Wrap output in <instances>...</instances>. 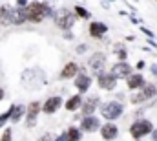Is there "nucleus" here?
<instances>
[{
	"mask_svg": "<svg viewBox=\"0 0 157 141\" xmlns=\"http://www.w3.org/2000/svg\"><path fill=\"white\" fill-rule=\"evenodd\" d=\"M154 130H155L154 128V123L150 119H144V117H139V119H135L130 125V136L133 139H143V138L150 136Z\"/></svg>",
	"mask_w": 157,
	"mask_h": 141,
	"instance_id": "1",
	"label": "nucleus"
},
{
	"mask_svg": "<svg viewBox=\"0 0 157 141\" xmlns=\"http://www.w3.org/2000/svg\"><path fill=\"white\" fill-rule=\"evenodd\" d=\"M124 114V105L121 101H108L101 105V115L106 121H115Z\"/></svg>",
	"mask_w": 157,
	"mask_h": 141,
	"instance_id": "2",
	"label": "nucleus"
},
{
	"mask_svg": "<svg viewBox=\"0 0 157 141\" xmlns=\"http://www.w3.org/2000/svg\"><path fill=\"white\" fill-rule=\"evenodd\" d=\"M26 13H28V20L39 24L42 22V18H46L49 15V7L42 2H31L29 6H26Z\"/></svg>",
	"mask_w": 157,
	"mask_h": 141,
	"instance_id": "3",
	"label": "nucleus"
},
{
	"mask_svg": "<svg viewBox=\"0 0 157 141\" xmlns=\"http://www.w3.org/2000/svg\"><path fill=\"white\" fill-rule=\"evenodd\" d=\"M75 15L71 13V11H68V9H60L57 15H55V24H57V28H60V30H64V31H70L71 30V26L75 24Z\"/></svg>",
	"mask_w": 157,
	"mask_h": 141,
	"instance_id": "4",
	"label": "nucleus"
},
{
	"mask_svg": "<svg viewBox=\"0 0 157 141\" xmlns=\"http://www.w3.org/2000/svg\"><path fill=\"white\" fill-rule=\"evenodd\" d=\"M42 112V105L39 101H33L29 103L26 108V127L28 128H33L37 125V119H39V114Z\"/></svg>",
	"mask_w": 157,
	"mask_h": 141,
	"instance_id": "5",
	"label": "nucleus"
},
{
	"mask_svg": "<svg viewBox=\"0 0 157 141\" xmlns=\"http://www.w3.org/2000/svg\"><path fill=\"white\" fill-rule=\"evenodd\" d=\"M88 66H90V70L93 71L95 75H101V73L104 71V66H106V55H104L102 51L93 53V55L90 57V61H88Z\"/></svg>",
	"mask_w": 157,
	"mask_h": 141,
	"instance_id": "6",
	"label": "nucleus"
},
{
	"mask_svg": "<svg viewBox=\"0 0 157 141\" xmlns=\"http://www.w3.org/2000/svg\"><path fill=\"white\" fill-rule=\"evenodd\" d=\"M132 68L133 66H130V62H126V61H117L113 66H112V70H110V73L115 77V79H128L133 71H132Z\"/></svg>",
	"mask_w": 157,
	"mask_h": 141,
	"instance_id": "7",
	"label": "nucleus"
},
{
	"mask_svg": "<svg viewBox=\"0 0 157 141\" xmlns=\"http://www.w3.org/2000/svg\"><path fill=\"white\" fill-rule=\"evenodd\" d=\"M101 119L99 117H95V115H84L82 119H80V130L82 132H86V134H91V132H97V130H101Z\"/></svg>",
	"mask_w": 157,
	"mask_h": 141,
	"instance_id": "8",
	"label": "nucleus"
},
{
	"mask_svg": "<svg viewBox=\"0 0 157 141\" xmlns=\"http://www.w3.org/2000/svg\"><path fill=\"white\" fill-rule=\"evenodd\" d=\"M97 86H99L101 90L112 92V90H115V86H117V79H115L112 73L102 71L101 75H97Z\"/></svg>",
	"mask_w": 157,
	"mask_h": 141,
	"instance_id": "9",
	"label": "nucleus"
},
{
	"mask_svg": "<svg viewBox=\"0 0 157 141\" xmlns=\"http://www.w3.org/2000/svg\"><path fill=\"white\" fill-rule=\"evenodd\" d=\"M101 138L104 141H115L119 138V127L113 121H108L101 127Z\"/></svg>",
	"mask_w": 157,
	"mask_h": 141,
	"instance_id": "10",
	"label": "nucleus"
},
{
	"mask_svg": "<svg viewBox=\"0 0 157 141\" xmlns=\"http://www.w3.org/2000/svg\"><path fill=\"white\" fill-rule=\"evenodd\" d=\"M99 105H101V97H99V95H90V97H86V99L82 101V106H80L82 115H93V112L99 108Z\"/></svg>",
	"mask_w": 157,
	"mask_h": 141,
	"instance_id": "11",
	"label": "nucleus"
},
{
	"mask_svg": "<svg viewBox=\"0 0 157 141\" xmlns=\"http://www.w3.org/2000/svg\"><path fill=\"white\" fill-rule=\"evenodd\" d=\"M60 106H62V97H60V95H51V97H48V99L44 101L42 112L48 114V115H51V114H55Z\"/></svg>",
	"mask_w": 157,
	"mask_h": 141,
	"instance_id": "12",
	"label": "nucleus"
},
{
	"mask_svg": "<svg viewBox=\"0 0 157 141\" xmlns=\"http://www.w3.org/2000/svg\"><path fill=\"white\" fill-rule=\"evenodd\" d=\"M146 83H148V81L144 79L143 73H132V75L126 79V86H128V90H132V92H139Z\"/></svg>",
	"mask_w": 157,
	"mask_h": 141,
	"instance_id": "13",
	"label": "nucleus"
},
{
	"mask_svg": "<svg viewBox=\"0 0 157 141\" xmlns=\"http://www.w3.org/2000/svg\"><path fill=\"white\" fill-rule=\"evenodd\" d=\"M73 84H75V88L78 90V94H86L90 90V86H91V77L86 71H78V75L75 77Z\"/></svg>",
	"mask_w": 157,
	"mask_h": 141,
	"instance_id": "14",
	"label": "nucleus"
},
{
	"mask_svg": "<svg viewBox=\"0 0 157 141\" xmlns=\"http://www.w3.org/2000/svg\"><path fill=\"white\" fill-rule=\"evenodd\" d=\"M88 31H90V37H91V38H97V40H99V38H102V37L106 35L108 26L102 24V22H90Z\"/></svg>",
	"mask_w": 157,
	"mask_h": 141,
	"instance_id": "15",
	"label": "nucleus"
},
{
	"mask_svg": "<svg viewBox=\"0 0 157 141\" xmlns=\"http://www.w3.org/2000/svg\"><path fill=\"white\" fill-rule=\"evenodd\" d=\"M11 22L20 26L24 22H28V13H26V7H11Z\"/></svg>",
	"mask_w": 157,
	"mask_h": 141,
	"instance_id": "16",
	"label": "nucleus"
},
{
	"mask_svg": "<svg viewBox=\"0 0 157 141\" xmlns=\"http://www.w3.org/2000/svg\"><path fill=\"white\" fill-rule=\"evenodd\" d=\"M7 112H9V121H11V123H18V121L22 119V115H26V106L11 105Z\"/></svg>",
	"mask_w": 157,
	"mask_h": 141,
	"instance_id": "17",
	"label": "nucleus"
},
{
	"mask_svg": "<svg viewBox=\"0 0 157 141\" xmlns=\"http://www.w3.org/2000/svg\"><path fill=\"white\" fill-rule=\"evenodd\" d=\"M78 75V64L77 62H66L64 64V68H62V71H60V77L62 79H73V77H77Z\"/></svg>",
	"mask_w": 157,
	"mask_h": 141,
	"instance_id": "18",
	"label": "nucleus"
},
{
	"mask_svg": "<svg viewBox=\"0 0 157 141\" xmlns=\"http://www.w3.org/2000/svg\"><path fill=\"white\" fill-rule=\"evenodd\" d=\"M82 101H84V99H82V95L77 94V95H71V97L64 103V106H66V110H68V112H77L78 108L82 106Z\"/></svg>",
	"mask_w": 157,
	"mask_h": 141,
	"instance_id": "19",
	"label": "nucleus"
},
{
	"mask_svg": "<svg viewBox=\"0 0 157 141\" xmlns=\"http://www.w3.org/2000/svg\"><path fill=\"white\" fill-rule=\"evenodd\" d=\"M141 92H143V95L146 97V101H150V99L157 97V84H154V83H146V84L141 88Z\"/></svg>",
	"mask_w": 157,
	"mask_h": 141,
	"instance_id": "20",
	"label": "nucleus"
},
{
	"mask_svg": "<svg viewBox=\"0 0 157 141\" xmlns=\"http://www.w3.org/2000/svg\"><path fill=\"white\" fill-rule=\"evenodd\" d=\"M0 24L2 26H9L11 22V7L9 6H2L0 7Z\"/></svg>",
	"mask_w": 157,
	"mask_h": 141,
	"instance_id": "21",
	"label": "nucleus"
},
{
	"mask_svg": "<svg viewBox=\"0 0 157 141\" xmlns=\"http://www.w3.org/2000/svg\"><path fill=\"white\" fill-rule=\"evenodd\" d=\"M66 138H68V141H80L82 139V130L77 127H70L66 132Z\"/></svg>",
	"mask_w": 157,
	"mask_h": 141,
	"instance_id": "22",
	"label": "nucleus"
},
{
	"mask_svg": "<svg viewBox=\"0 0 157 141\" xmlns=\"http://www.w3.org/2000/svg\"><path fill=\"white\" fill-rule=\"evenodd\" d=\"M113 53L117 55L119 61H126V59H128V51H126L124 44H115V48H113Z\"/></svg>",
	"mask_w": 157,
	"mask_h": 141,
	"instance_id": "23",
	"label": "nucleus"
},
{
	"mask_svg": "<svg viewBox=\"0 0 157 141\" xmlns=\"http://www.w3.org/2000/svg\"><path fill=\"white\" fill-rule=\"evenodd\" d=\"M130 103H132V105H143V103H146V97H144L143 92L139 90V92H135V94L130 95Z\"/></svg>",
	"mask_w": 157,
	"mask_h": 141,
	"instance_id": "24",
	"label": "nucleus"
},
{
	"mask_svg": "<svg viewBox=\"0 0 157 141\" xmlns=\"http://www.w3.org/2000/svg\"><path fill=\"white\" fill-rule=\"evenodd\" d=\"M13 130L11 128H6L4 132H2V136H0V141H13Z\"/></svg>",
	"mask_w": 157,
	"mask_h": 141,
	"instance_id": "25",
	"label": "nucleus"
},
{
	"mask_svg": "<svg viewBox=\"0 0 157 141\" xmlns=\"http://www.w3.org/2000/svg\"><path fill=\"white\" fill-rule=\"evenodd\" d=\"M75 13H77L78 17H82V18H90V11H88V9H84V7H80V6L75 7Z\"/></svg>",
	"mask_w": 157,
	"mask_h": 141,
	"instance_id": "26",
	"label": "nucleus"
},
{
	"mask_svg": "<svg viewBox=\"0 0 157 141\" xmlns=\"http://www.w3.org/2000/svg\"><path fill=\"white\" fill-rule=\"evenodd\" d=\"M9 121V112H4V114H0V128L6 125Z\"/></svg>",
	"mask_w": 157,
	"mask_h": 141,
	"instance_id": "27",
	"label": "nucleus"
},
{
	"mask_svg": "<svg viewBox=\"0 0 157 141\" xmlns=\"http://www.w3.org/2000/svg\"><path fill=\"white\" fill-rule=\"evenodd\" d=\"M75 51H77L78 55H82V53H86V51H88V44H78V46H77V50H75Z\"/></svg>",
	"mask_w": 157,
	"mask_h": 141,
	"instance_id": "28",
	"label": "nucleus"
},
{
	"mask_svg": "<svg viewBox=\"0 0 157 141\" xmlns=\"http://www.w3.org/2000/svg\"><path fill=\"white\" fill-rule=\"evenodd\" d=\"M55 138H57V136H53V134H44V136L40 138V141H55Z\"/></svg>",
	"mask_w": 157,
	"mask_h": 141,
	"instance_id": "29",
	"label": "nucleus"
},
{
	"mask_svg": "<svg viewBox=\"0 0 157 141\" xmlns=\"http://www.w3.org/2000/svg\"><path fill=\"white\" fill-rule=\"evenodd\" d=\"M144 66H146V62H144V61H139V62L135 64V68H137V70H143Z\"/></svg>",
	"mask_w": 157,
	"mask_h": 141,
	"instance_id": "30",
	"label": "nucleus"
},
{
	"mask_svg": "<svg viewBox=\"0 0 157 141\" xmlns=\"http://www.w3.org/2000/svg\"><path fill=\"white\" fill-rule=\"evenodd\" d=\"M150 71H152L154 77H157V64H152V66H150Z\"/></svg>",
	"mask_w": 157,
	"mask_h": 141,
	"instance_id": "31",
	"label": "nucleus"
},
{
	"mask_svg": "<svg viewBox=\"0 0 157 141\" xmlns=\"http://www.w3.org/2000/svg\"><path fill=\"white\" fill-rule=\"evenodd\" d=\"M55 141H68V138H66V132H64V134H60L59 138H55Z\"/></svg>",
	"mask_w": 157,
	"mask_h": 141,
	"instance_id": "32",
	"label": "nucleus"
},
{
	"mask_svg": "<svg viewBox=\"0 0 157 141\" xmlns=\"http://www.w3.org/2000/svg\"><path fill=\"white\" fill-rule=\"evenodd\" d=\"M17 4H18V7H24V6H28V0H17Z\"/></svg>",
	"mask_w": 157,
	"mask_h": 141,
	"instance_id": "33",
	"label": "nucleus"
},
{
	"mask_svg": "<svg viewBox=\"0 0 157 141\" xmlns=\"http://www.w3.org/2000/svg\"><path fill=\"white\" fill-rule=\"evenodd\" d=\"M143 33H146V35L150 37V38H154V33H152L150 30H146V28H143Z\"/></svg>",
	"mask_w": 157,
	"mask_h": 141,
	"instance_id": "34",
	"label": "nucleus"
},
{
	"mask_svg": "<svg viewBox=\"0 0 157 141\" xmlns=\"http://www.w3.org/2000/svg\"><path fill=\"white\" fill-rule=\"evenodd\" d=\"M64 38H66V40H71V38H73V33H70V31H66V33H64Z\"/></svg>",
	"mask_w": 157,
	"mask_h": 141,
	"instance_id": "35",
	"label": "nucleus"
},
{
	"mask_svg": "<svg viewBox=\"0 0 157 141\" xmlns=\"http://www.w3.org/2000/svg\"><path fill=\"white\" fill-rule=\"evenodd\" d=\"M150 138H152V141H157V128L152 132V134H150Z\"/></svg>",
	"mask_w": 157,
	"mask_h": 141,
	"instance_id": "36",
	"label": "nucleus"
},
{
	"mask_svg": "<svg viewBox=\"0 0 157 141\" xmlns=\"http://www.w3.org/2000/svg\"><path fill=\"white\" fill-rule=\"evenodd\" d=\"M2 99H4V90L0 88V101H2Z\"/></svg>",
	"mask_w": 157,
	"mask_h": 141,
	"instance_id": "37",
	"label": "nucleus"
},
{
	"mask_svg": "<svg viewBox=\"0 0 157 141\" xmlns=\"http://www.w3.org/2000/svg\"><path fill=\"white\" fill-rule=\"evenodd\" d=\"M133 141H143V139H133Z\"/></svg>",
	"mask_w": 157,
	"mask_h": 141,
	"instance_id": "38",
	"label": "nucleus"
}]
</instances>
